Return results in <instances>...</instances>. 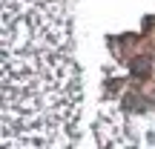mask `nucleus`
Listing matches in <instances>:
<instances>
[{
  "instance_id": "obj_1",
  "label": "nucleus",
  "mask_w": 155,
  "mask_h": 149,
  "mask_svg": "<svg viewBox=\"0 0 155 149\" xmlns=\"http://www.w3.org/2000/svg\"><path fill=\"white\" fill-rule=\"evenodd\" d=\"M132 72H138V75H141V72H150V60H144V57L135 60V63H132Z\"/></svg>"
}]
</instances>
